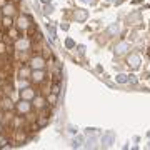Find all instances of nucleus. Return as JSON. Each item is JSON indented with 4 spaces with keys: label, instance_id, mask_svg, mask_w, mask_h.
I'll use <instances>...</instances> for the list:
<instances>
[{
    "label": "nucleus",
    "instance_id": "nucleus-16",
    "mask_svg": "<svg viewBox=\"0 0 150 150\" xmlns=\"http://www.w3.org/2000/svg\"><path fill=\"white\" fill-rule=\"evenodd\" d=\"M18 32H20V30H18V28H17L15 25H13L12 28H8V35H10V38L13 40V42H15L17 38H18Z\"/></svg>",
    "mask_w": 150,
    "mask_h": 150
},
{
    "label": "nucleus",
    "instance_id": "nucleus-29",
    "mask_svg": "<svg viewBox=\"0 0 150 150\" xmlns=\"http://www.w3.org/2000/svg\"><path fill=\"white\" fill-rule=\"evenodd\" d=\"M83 2H88V4H95V0H83Z\"/></svg>",
    "mask_w": 150,
    "mask_h": 150
},
{
    "label": "nucleus",
    "instance_id": "nucleus-28",
    "mask_svg": "<svg viewBox=\"0 0 150 150\" xmlns=\"http://www.w3.org/2000/svg\"><path fill=\"white\" fill-rule=\"evenodd\" d=\"M0 135H4V127H2V123H0Z\"/></svg>",
    "mask_w": 150,
    "mask_h": 150
},
{
    "label": "nucleus",
    "instance_id": "nucleus-19",
    "mask_svg": "<svg viewBox=\"0 0 150 150\" xmlns=\"http://www.w3.org/2000/svg\"><path fill=\"white\" fill-rule=\"evenodd\" d=\"M28 82H30V79H20V80H18V88L28 87Z\"/></svg>",
    "mask_w": 150,
    "mask_h": 150
},
{
    "label": "nucleus",
    "instance_id": "nucleus-4",
    "mask_svg": "<svg viewBox=\"0 0 150 150\" xmlns=\"http://www.w3.org/2000/svg\"><path fill=\"white\" fill-rule=\"evenodd\" d=\"M32 47V42L28 37H18L15 40V50L17 52H28Z\"/></svg>",
    "mask_w": 150,
    "mask_h": 150
},
{
    "label": "nucleus",
    "instance_id": "nucleus-13",
    "mask_svg": "<svg viewBox=\"0 0 150 150\" xmlns=\"http://www.w3.org/2000/svg\"><path fill=\"white\" fill-rule=\"evenodd\" d=\"M30 74H32V69H30V65L20 67V70H18V77H20V79H30Z\"/></svg>",
    "mask_w": 150,
    "mask_h": 150
},
{
    "label": "nucleus",
    "instance_id": "nucleus-8",
    "mask_svg": "<svg viewBox=\"0 0 150 150\" xmlns=\"http://www.w3.org/2000/svg\"><path fill=\"white\" fill-rule=\"evenodd\" d=\"M48 103H47V97H42V95H35L33 97V100H32V107L35 108V110H43V108L47 107Z\"/></svg>",
    "mask_w": 150,
    "mask_h": 150
},
{
    "label": "nucleus",
    "instance_id": "nucleus-15",
    "mask_svg": "<svg viewBox=\"0 0 150 150\" xmlns=\"http://www.w3.org/2000/svg\"><path fill=\"white\" fill-rule=\"evenodd\" d=\"M87 17H88V12L87 10H75V18H77L79 22L87 20Z\"/></svg>",
    "mask_w": 150,
    "mask_h": 150
},
{
    "label": "nucleus",
    "instance_id": "nucleus-6",
    "mask_svg": "<svg viewBox=\"0 0 150 150\" xmlns=\"http://www.w3.org/2000/svg\"><path fill=\"white\" fill-rule=\"evenodd\" d=\"M0 110L2 112H15V103L12 102V98L8 95H5L0 100Z\"/></svg>",
    "mask_w": 150,
    "mask_h": 150
},
{
    "label": "nucleus",
    "instance_id": "nucleus-1",
    "mask_svg": "<svg viewBox=\"0 0 150 150\" xmlns=\"http://www.w3.org/2000/svg\"><path fill=\"white\" fill-rule=\"evenodd\" d=\"M32 102L30 100H23V98H20L18 102L15 103V112L18 113V115H28V113L32 112Z\"/></svg>",
    "mask_w": 150,
    "mask_h": 150
},
{
    "label": "nucleus",
    "instance_id": "nucleus-11",
    "mask_svg": "<svg viewBox=\"0 0 150 150\" xmlns=\"http://www.w3.org/2000/svg\"><path fill=\"white\" fill-rule=\"evenodd\" d=\"M130 48V43L127 42V40H122V42H118L117 45H115V48H113V52H115V55H123L127 54Z\"/></svg>",
    "mask_w": 150,
    "mask_h": 150
},
{
    "label": "nucleus",
    "instance_id": "nucleus-9",
    "mask_svg": "<svg viewBox=\"0 0 150 150\" xmlns=\"http://www.w3.org/2000/svg\"><path fill=\"white\" fill-rule=\"evenodd\" d=\"M0 10H2V15H7V17H15L17 15V5L13 2H7Z\"/></svg>",
    "mask_w": 150,
    "mask_h": 150
},
{
    "label": "nucleus",
    "instance_id": "nucleus-14",
    "mask_svg": "<svg viewBox=\"0 0 150 150\" xmlns=\"http://www.w3.org/2000/svg\"><path fill=\"white\" fill-rule=\"evenodd\" d=\"M15 140H17V144H23V142L27 140V134H25L22 129H18L15 132Z\"/></svg>",
    "mask_w": 150,
    "mask_h": 150
},
{
    "label": "nucleus",
    "instance_id": "nucleus-3",
    "mask_svg": "<svg viewBox=\"0 0 150 150\" xmlns=\"http://www.w3.org/2000/svg\"><path fill=\"white\" fill-rule=\"evenodd\" d=\"M15 27L18 28L20 32H25V30H28V28L32 27V20H30V17L25 15V13H22V15L15 20Z\"/></svg>",
    "mask_w": 150,
    "mask_h": 150
},
{
    "label": "nucleus",
    "instance_id": "nucleus-12",
    "mask_svg": "<svg viewBox=\"0 0 150 150\" xmlns=\"http://www.w3.org/2000/svg\"><path fill=\"white\" fill-rule=\"evenodd\" d=\"M15 25V18L13 17H7V15H2L0 18V27L4 28V30H8Z\"/></svg>",
    "mask_w": 150,
    "mask_h": 150
},
{
    "label": "nucleus",
    "instance_id": "nucleus-26",
    "mask_svg": "<svg viewBox=\"0 0 150 150\" xmlns=\"http://www.w3.org/2000/svg\"><path fill=\"white\" fill-rule=\"evenodd\" d=\"M7 2H8V0H0V8H2V7H4V5H5V4H7Z\"/></svg>",
    "mask_w": 150,
    "mask_h": 150
},
{
    "label": "nucleus",
    "instance_id": "nucleus-21",
    "mask_svg": "<svg viewBox=\"0 0 150 150\" xmlns=\"http://www.w3.org/2000/svg\"><path fill=\"white\" fill-rule=\"evenodd\" d=\"M7 54V43L4 40H0V55H5Z\"/></svg>",
    "mask_w": 150,
    "mask_h": 150
},
{
    "label": "nucleus",
    "instance_id": "nucleus-18",
    "mask_svg": "<svg viewBox=\"0 0 150 150\" xmlns=\"http://www.w3.org/2000/svg\"><path fill=\"white\" fill-rule=\"evenodd\" d=\"M139 17H140V13L139 12H134V13H132V15H129V22H135V23H139Z\"/></svg>",
    "mask_w": 150,
    "mask_h": 150
},
{
    "label": "nucleus",
    "instance_id": "nucleus-2",
    "mask_svg": "<svg viewBox=\"0 0 150 150\" xmlns=\"http://www.w3.org/2000/svg\"><path fill=\"white\" fill-rule=\"evenodd\" d=\"M28 65H30L32 70H43L45 65H47V60L43 59L42 55H33V57H30V60H28Z\"/></svg>",
    "mask_w": 150,
    "mask_h": 150
},
{
    "label": "nucleus",
    "instance_id": "nucleus-17",
    "mask_svg": "<svg viewBox=\"0 0 150 150\" xmlns=\"http://www.w3.org/2000/svg\"><path fill=\"white\" fill-rule=\"evenodd\" d=\"M57 95H59V93H55V92L48 93L47 95V103L48 105H55V103H57Z\"/></svg>",
    "mask_w": 150,
    "mask_h": 150
},
{
    "label": "nucleus",
    "instance_id": "nucleus-5",
    "mask_svg": "<svg viewBox=\"0 0 150 150\" xmlns=\"http://www.w3.org/2000/svg\"><path fill=\"white\" fill-rule=\"evenodd\" d=\"M35 95H37V92H35V88H32L30 85L23 87V88H18V97L23 98V100H30V102H32Z\"/></svg>",
    "mask_w": 150,
    "mask_h": 150
},
{
    "label": "nucleus",
    "instance_id": "nucleus-30",
    "mask_svg": "<svg viewBox=\"0 0 150 150\" xmlns=\"http://www.w3.org/2000/svg\"><path fill=\"white\" fill-rule=\"evenodd\" d=\"M42 2H43V4H47V2H50V0H42Z\"/></svg>",
    "mask_w": 150,
    "mask_h": 150
},
{
    "label": "nucleus",
    "instance_id": "nucleus-7",
    "mask_svg": "<svg viewBox=\"0 0 150 150\" xmlns=\"http://www.w3.org/2000/svg\"><path fill=\"white\" fill-rule=\"evenodd\" d=\"M45 77H47L45 69L43 70H32V74H30V82L35 83V85H38V83H42V82L45 80Z\"/></svg>",
    "mask_w": 150,
    "mask_h": 150
},
{
    "label": "nucleus",
    "instance_id": "nucleus-23",
    "mask_svg": "<svg viewBox=\"0 0 150 150\" xmlns=\"http://www.w3.org/2000/svg\"><path fill=\"white\" fill-rule=\"evenodd\" d=\"M52 92H55V93H59V92H60L59 83H54V87H52Z\"/></svg>",
    "mask_w": 150,
    "mask_h": 150
},
{
    "label": "nucleus",
    "instance_id": "nucleus-27",
    "mask_svg": "<svg viewBox=\"0 0 150 150\" xmlns=\"http://www.w3.org/2000/svg\"><path fill=\"white\" fill-rule=\"evenodd\" d=\"M52 12V7H45V13H50Z\"/></svg>",
    "mask_w": 150,
    "mask_h": 150
},
{
    "label": "nucleus",
    "instance_id": "nucleus-25",
    "mask_svg": "<svg viewBox=\"0 0 150 150\" xmlns=\"http://www.w3.org/2000/svg\"><path fill=\"white\" fill-rule=\"evenodd\" d=\"M4 118H5V112H2V110H0V123H2Z\"/></svg>",
    "mask_w": 150,
    "mask_h": 150
},
{
    "label": "nucleus",
    "instance_id": "nucleus-22",
    "mask_svg": "<svg viewBox=\"0 0 150 150\" xmlns=\"http://www.w3.org/2000/svg\"><path fill=\"white\" fill-rule=\"evenodd\" d=\"M40 117H42V118H38V125H40V127H43V125L48 122V115H40Z\"/></svg>",
    "mask_w": 150,
    "mask_h": 150
},
{
    "label": "nucleus",
    "instance_id": "nucleus-10",
    "mask_svg": "<svg viewBox=\"0 0 150 150\" xmlns=\"http://www.w3.org/2000/svg\"><path fill=\"white\" fill-rule=\"evenodd\" d=\"M140 64H142V57H140L139 54H130L129 57H127V65H130V69H139Z\"/></svg>",
    "mask_w": 150,
    "mask_h": 150
},
{
    "label": "nucleus",
    "instance_id": "nucleus-24",
    "mask_svg": "<svg viewBox=\"0 0 150 150\" xmlns=\"http://www.w3.org/2000/svg\"><path fill=\"white\" fill-rule=\"evenodd\" d=\"M117 32V25H110V28H108V33H113Z\"/></svg>",
    "mask_w": 150,
    "mask_h": 150
},
{
    "label": "nucleus",
    "instance_id": "nucleus-20",
    "mask_svg": "<svg viewBox=\"0 0 150 150\" xmlns=\"http://www.w3.org/2000/svg\"><path fill=\"white\" fill-rule=\"evenodd\" d=\"M117 82L118 83H125V82H129V77L123 75V74H120V75H117Z\"/></svg>",
    "mask_w": 150,
    "mask_h": 150
},
{
    "label": "nucleus",
    "instance_id": "nucleus-31",
    "mask_svg": "<svg viewBox=\"0 0 150 150\" xmlns=\"http://www.w3.org/2000/svg\"><path fill=\"white\" fill-rule=\"evenodd\" d=\"M2 38H4V35H2V32H0V40H2Z\"/></svg>",
    "mask_w": 150,
    "mask_h": 150
},
{
    "label": "nucleus",
    "instance_id": "nucleus-32",
    "mask_svg": "<svg viewBox=\"0 0 150 150\" xmlns=\"http://www.w3.org/2000/svg\"><path fill=\"white\" fill-rule=\"evenodd\" d=\"M147 70H149V72H150V65H149V67H147Z\"/></svg>",
    "mask_w": 150,
    "mask_h": 150
}]
</instances>
